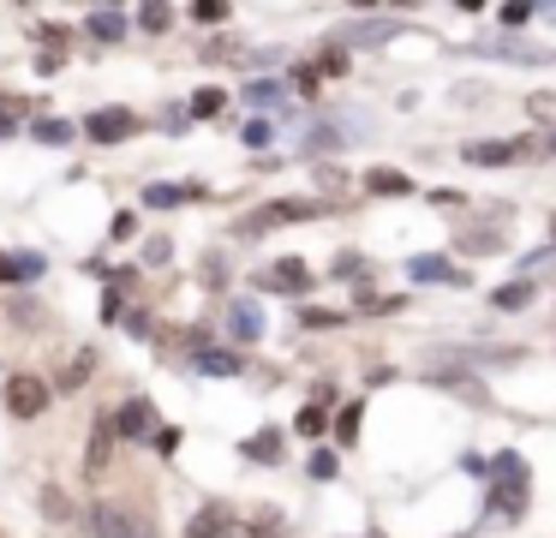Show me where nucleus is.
Returning <instances> with one entry per match:
<instances>
[{"mask_svg": "<svg viewBox=\"0 0 556 538\" xmlns=\"http://www.w3.org/2000/svg\"><path fill=\"white\" fill-rule=\"evenodd\" d=\"M192 18L198 24H222V18H228V7H222V0H204V7H192Z\"/></svg>", "mask_w": 556, "mask_h": 538, "instance_id": "obj_32", "label": "nucleus"}, {"mask_svg": "<svg viewBox=\"0 0 556 538\" xmlns=\"http://www.w3.org/2000/svg\"><path fill=\"white\" fill-rule=\"evenodd\" d=\"M293 430H300V437H324V430H329L324 406H312V401H305V406H300V418H293Z\"/></svg>", "mask_w": 556, "mask_h": 538, "instance_id": "obj_20", "label": "nucleus"}, {"mask_svg": "<svg viewBox=\"0 0 556 538\" xmlns=\"http://www.w3.org/2000/svg\"><path fill=\"white\" fill-rule=\"evenodd\" d=\"M138 24H144V30H168V24H174V7H144V12H138Z\"/></svg>", "mask_w": 556, "mask_h": 538, "instance_id": "obj_26", "label": "nucleus"}, {"mask_svg": "<svg viewBox=\"0 0 556 538\" xmlns=\"http://www.w3.org/2000/svg\"><path fill=\"white\" fill-rule=\"evenodd\" d=\"M257 281H264L269 293H305V287H312V270H305L300 258H281V263H269Z\"/></svg>", "mask_w": 556, "mask_h": 538, "instance_id": "obj_5", "label": "nucleus"}, {"mask_svg": "<svg viewBox=\"0 0 556 538\" xmlns=\"http://www.w3.org/2000/svg\"><path fill=\"white\" fill-rule=\"evenodd\" d=\"M389 30H395V24H365V30H353V42H359V48H377Z\"/></svg>", "mask_w": 556, "mask_h": 538, "instance_id": "obj_29", "label": "nucleus"}, {"mask_svg": "<svg viewBox=\"0 0 556 538\" xmlns=\"http://www.w3.org/2000/svg\"><path fill=\"white\" fill-rule=\"evenodd\" d=\"M192 198H204V186H144V203L150 210H174V203H192Z\"/></svg>", "mask_w": 556, "mask_h": 538, "instance_id": "obj_11", "label": "nucleus"}, {"mask_svg": "<svg viewBox=\"0 0 556 538\" xmlns=\"http://www.w3.org/2000/svg\"><path fill=\"white\" fill-rule=\"evenodd\" d=\"M210 114H222V90H198L192 96V120H210Z\"/></svg>", "mask_w": 556, "mask_h": 538, "instance_id": "obj_24", "label": "nucleus"}, {"mask_svg": "<svg viewBox=\"0 0 556 538\" xmlns=\"http://www.w3.org/2000/svg\"><path fill=\"white\" fill-rule=\"evenodd\" d=\"M365 191H371V198H413V179L401 174V167H371V174H365Z\"/></svg>", "mask_w": 556, "mask_h": 538, "instance_id": "obj_9", "label": "nucleus"}, {"mask_svg": "<svg viewBox=\"0 0 556 538\" xmlns=\"http://www.w3.org/2000/svg\"><path fill=\"white\" fill-rule=\"evenodd\" d=\"M407 275H413V281H467V275H460V270H448V258H413L407 263Z\"/></svg>", "mask_w": 556, "mask_h": 538, "instance_id": "obj_13", "label": "nucleus"}, {"mask_svg": "<svg viewBox=\"0 0 556 538\" xmlns=\"http://www.w3.org/2000/svg\"><path fill=\"white\" fill-rule=\"evenodd\" d=\"M527 114L539 120V126H556V90H532L527 96Z\"/></svg>", "mask_w": 556, "mask_h": 538, "instance_id": "obj_19", "label": "nucleus"}, {"mask_svg": "<svg viewBox=\"0 0 556 538\" xmlns=\"http://www.w3.org/2000/svg\"><path fill=\"white\" fill-rule=\"evenodd\" d=\"M300 323H305V329H336V323H341V311H324V305H312Z\"/></svg>", "mask_w": 556, "mask_h": 538, "instance_id": "obj_28", "label": "nucleus"}, {"mask_svg": "<svg viewBox=\"0 0 556 538\" xmlns=\"http://www.w3.org/2000/svg\"><path fill=\"white\" fill-rule=\"evenodd\" d=\"M42 275V258L37 251H18V258H0V281H37Z\"/></svg>", "mask_w": 556, "mask_h": 538, "instance_id": "obj_14", "label": "nucleus"}, {"mask_svg": "<svg viewBox=\"0 0 556 538\" xmlns=\"http://www.w3.org/2000/svg\"><path fill=\"white\" fill-rule=\"evenodd\" d=\"M61 48H42V54H37V72H42V78H49V72H61Z\"/></svg>", "mask_w": 556, "mask_h": 538, "instance_id": "obj_33", "label": "nucleus"}, {"mask_svg": "<svg viewBox=\"0 0 556 538\" xmlns=\"http://www.w3.org/2000/svg\"><path fill=\"white\" fill-rule=\"evenodd\" d=\"M168 258H174L168 239H150V246H144V263H168Z\"/></svg>", "mask_w": 556, "mask_h": 538, "instance_id": "obj_34", "label": "nucleus"}, {"mask_svg": "<svg viewBox=\"0 0 556 538\" xmlns=\"http://www.w3.org/2000/svg\"><path fill=\"white\" fill-rule=\"evenodd\" d=\"M228 329H233V341H257V335H264V311H257L252 299H233Z\"/></svg>", "mask_w": 556, "mask_h": 538, "instance_id": "obj_10", "label": "nucleus"}, {"mask_svg": "<svg viewBox=\"0 0 556 538\" xmlns=\"http://www.w3.org/2000/svg\"><path fill=\"white\" fill-rule=\"evenodd\" d=\"M138 132V114L132 108H97V114L85 120V138L90 143H126Z\"/></svg>", "mask_w": 556, "mask_h": 538, "instance_id": "obj_3", "label": "nucleus"}, {"mask_svg": "<svg viewBox=\"0 0 556 538\" xmlns=\"http://www.w3.org/2000/svg\"><path fill=\"white\" fill-rule=\"evenodd\" d=\"M551 246H556V215H551Z\"/></svg>", "mask_w": 556, "mask_h": 538, "instance_id": "obj_37", "label": "nucleus"}, {"mask_svg": "<svg viewBox=\"0 0 556 538\" xmlns=\"http://www.w3.org/2000/svg\"><path fill=\"white\" fill-rule=\"evenodd\" d=\"M114 430H121V437H156V406H150L144 395H132V401L114 413Z\"/></svg>", "mask_w": 556, "mask_h": 538, "instance_id": "obj_6", "label": "nucleus"}, {"mask_svg": "<svg viewBox=\"0 0 556 538\" xmlns=\"http://www.w3.org/2000/svg\"><path fill=\"white\" fill-rule=\"evenodd\" d=\"M520 155H532V143H467L472 167H503V162H520Z\"/></svg>", "mask_w": 556, "mask_h": 538, "instance_id": "obj_8", "label": "nucleus"}, {"mask_svg": "<svg viewBox=\"0 0 556 538\" xmlns=\"http://www.w3.org/2000/svg\"><path fill=\"white\" fill-rule=\"evenodd\" d=\"M228 533H233V514L222 509V502H216V509H204L192 526H186V538H228Z\"/></svg>", "mask_w": 556, "mask_h": 538, "instance_id": "obj_12", "label": "nucleus"}, {"mask_svg": "<svg viewBox=\"0 0 556 538\" xmlns=\"http://www.w3.org/2000/svg\"><path fill=\"white\" fill-rule=\"evenodd\" d=\"M520 305H532V287H527V281L496 287V311H520Z\"/></svg>", "mask_w": 556, "mask_h": 538, "instance_id": "obj_22", "label": "nucleus"}, {"mask_svg": "<svg viewBox=\"0 0 556 538\" xmlns=\"http://www.w3.org/2000/svg\"><path fill=\"white\" fill-rule=\"evenodd\" d=\"M90 533H97V538H144V533H138V521L121 509V502H97V509H90Z\"/></svg>", "mask_w": 556, "mask_h": 538, "instance_id": "obj_4", "label": "nucleus"}, {"mask_svg": "<svg viewBox=\"0 0 556 538\" xmlns=\"http://www.w3.org/2000/svg\"><path fill=\"white\" fill-rule=\"evenodd\" d=\"M198 371H204V377H233V371H240V353H222V347H198Z\"/></svg>", "mask_w": 556, "mask_h": 538, "instance_id": "obj_15", "label": "nucleus"}, {"mask_svg": "<svg viewBox=\"0 0 556 538\" xmlns=\"http://www.w3.org/2000/svg\"><path fill=\"white\" fill-rule=\"evenodd\" d=\"M132 227H138V215H132V210L114 215V239H132Z\"/></svg>", "mask_w": 556, "mask_h": 538, "instance_id": "obj_35", "label": "nucleus"}, {"mask_svg": "<svg viewBox=\"0 0 556 538\" xmlns=\"http://www.w3.org/2000/svg\"><path fill=\"white\" fill-rule=\"evenodd\" d=\"M114 437H121V430H114V418H97V430H90V442H85V473H90V478H97L102 466H109Z\"/></svg>", "mask_w": 556, "mask_h": 538, "instance_id": "obj_7", "label": "nucleus"}, {"mask_svg": "<svg viewBox=\"0 0 556 538\" xmlns=\"http://www.w3.org/2000/svg\"><path fill=\"white\" fill-rule=\"evenodd\" d=\"M90 36H102V42H121V36H126V12H114V7L90 12Z\"/></svg>", "mask_w": 556, "mask_h": 538, "instance_id": "obj_17", "label": "nucleus"}, {"mask_svg": "<svg viewBox=\"0 0 556 538\" xmlns=\"http://www.w3.org/2000/svg\"><path fill=\"white\" fill-rule=\"evenodd\" d=\"M245 454H252V461H276V454H281V437H276V430H264V437L245 442Z\"/></svg>", "mask_w": 556, "mask_h": 538, "instance_id": "obj_23", "label": "nucleus"}, {"mask_svg": "<svg viewBox=\"0 0 556 538\" xmlns=\"http://www.w3.org/2000/svg\"><path fill=\"white\" fill-rule=\"evenodd\" d=\"M252 538H281V514H276V509H264V514L252 521Z\"/></svg>", "mask_w": 556, "mask_h": 538, "instance_id": "obj_27", "label": "nucleus"}, {"mask_svg": "<svg viewBox=\"0 0 556 538\" xmlns=\"http://www.w3.org/2000/svg\"><path fill=\"white\" fill-rule=\"evenodd\" d=\"M90 371H97V353H90V347H85V353H78L73 365H66L61 389H85V383H90Z\"/></svg>", "mask_w": 556, "mask_h": 538, "instance_id": "obj_18", "label": "nucleus"}, {"mask_svg": "<svg viewBox=\"0 0 556 538\" xmlns=\"http://www.w3.org/2000/svg\"><path fill=\"white\" fill-rule=\"evenodd\" d=\"M359 418H365L359 406H348V413L336 418V437H341V442H359Z\"/></svg>", "mask_w": 556, "mask_h": 538, "instance_id": "obj_25", "label": "nucleus"}, {"mask_svg": "<svg viewBox=\"0 0 556 538\" xmlns=\"http://www.w3.org/2000/svg\"><path fill=\"white\" fill-rule=\"evenodd\" d=\"M240 138H245V143H252V150H264V143H269V138H276V132H269V120H252V126H245V132H240Z\"/></svg>", "mask_w": 556, "mask_h": 538, "instance_id": "obj_30", "label": "nucleus"}, {"mask_svg": "<svg viewBox=\"0 0 556 538\" xmlns=\"http://www.w3.org/2000/svg\"><path fill=\"white\" fill-rule=\"evenodd\" d=\"M539 150H551V155H556V132H539Z\"/></svg>", "mask_w": 556, "mask_h": 538, "instance_id": "obj_36", "label": "nucleus"}, {"mask_svg": "<svg viewBox=\"0 0 556 538\" xmlns=\"http://www.w3.org/2000/svg\"><path fill=\"white\" fill-rule=\"evenodd\" d=\"M305 473H312V478H336V454H329V449H317V454H312V466H305Z\"/></svg>", "mask_w": 556, "mask_h": 538, "instance_id": "obj_31", "label": "nucleus"}, {"mask_svg": "<svg viewBox=\"0 0 556 538\" xmlns=\"http://www.w3.org/2000/svg\"><path fill=\"white\" fill-rule=\"evenodd\" d=\"M30 138L49 143V150H66V143H73V126H66V120H54V114H42L37 126H30Z\"/></svg>", "mask_w": 556, "mask_h": 538, "instance_id": "obj_16", "label": "nucleus"}, {"mask_svg": "<svg viewBox=\"0 0 556 538\" xmlns=\"http://www.w3.org/2000/svg\"><path fill=\"white\" fill-rule=\"evenodd\" d=\"M317 210H324V203H312V198H281V203H264V210L245 215L240 234H245V239H257V234H269V227H281V222H312Z\"/></svg>", "mask_w": 556, "mask_h": 538, "instance_id": "obj_1", "label": "nucleus"}, {"mask_svg": "<svg viewBox=\"0 0 556 538\" xmlns=\"http://www.w3.org/2000/svg\"><path fill=\"white\" fill-rule=\"evenodd\" d=\"M42 406H49V377H37V371L7 377V413L13 418H37Z\"/></svg>", "mask_w": 556, "mask_h": 538, "instance_id": "obj_2", "label": "nucleus"}, {"mask_svg": "<svg viewBox=\"0 0 556 538\" xmlns=\"http://www.w3.org/2000/svg\"><path fill=\"white\" fill-rule=\"evenodd\" d=\"M245 102H252V108H276V102H281V84H276V78L245 84Z\"/></svg>", "mask_w": 556, "mask_h": 538, "instance_id": "obj_21", "label": "nucleus"}]
</instances>
